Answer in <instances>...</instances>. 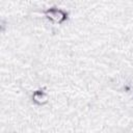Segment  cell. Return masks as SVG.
<instances>
[{"mask_svg": "<svg viewBox=\"0 0 133 133\" xmlns=\"http://www.w3.org/2000/svg\"><path fill=\"white\" fill-rule=\"evenodd\" d=\"M33 100L38 104H44L47 102V96L43 91H35L33 94Z\"/></svg>", "mask_w": 133, "mask_h": 133, "instance_id": "obj_2", "label": "cell"}, {"mask_svg": "<svg viewBox=\"0 0 133 133\" xmlns=\"http://www.w3.org/2000/svg\"><path fill=\"white\" fill-rule=\"evenodd\" d=\"M46 15L49 19L56 23H61L65 19V14L60 9H49L46 11Z\"/></svg>", "mask_w": 133, "mask_h": 133, "instance_id": "obj_1", "label": "cell"}]
</instances>
